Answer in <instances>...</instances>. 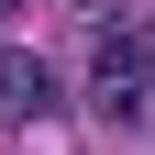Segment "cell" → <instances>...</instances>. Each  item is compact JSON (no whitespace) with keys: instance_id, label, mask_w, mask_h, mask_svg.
Listing matches in <instances>:
<instances>
[{"instance_id":"3","label":"cell","mask_w":155,"mask_h":155,"mask_svg":"<svg viewBox=\"0 0 155 155\" xmlns=\"http://www.w3.org/2000/svg\"><path fill=\"white\" fill-rule=\"evenodd\" d=\"M0 11H22V0H0Z\"/></svg>"},{"instance_id":"1","label":"cell","mask_w":155,"mask_h":155,"mask_svg":"<svg viewBox=\"0 0 155 155\" xmlns=\"http://www.w3.org/2000/svg\"><path fill=\"white\" fill-rule=\"evenodd\" d=\"M89 122H111V133L155 122V33L144 22H122V33L89 45Z\"/></svg>"},{"instance_id":"2","label":"cell","mask_w":155,"mask_h":155,"mask_svg":"<svg viewBox=\"0 0 155 155\" xmlns=\"http://www.w3.org/2000/svg\"><path fill=\"white\" fill-rule=\"evenodd\" d=\"M45 111H55V67L33 45H0V133H33Z\"/></svg>"}]
</instances>
